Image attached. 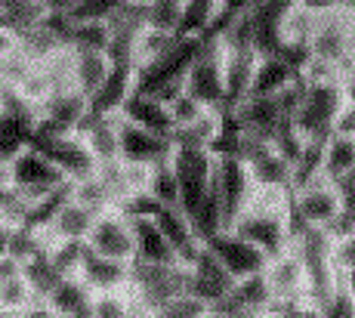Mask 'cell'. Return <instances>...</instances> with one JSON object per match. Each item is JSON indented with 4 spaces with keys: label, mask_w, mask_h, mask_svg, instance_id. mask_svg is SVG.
<instances>
[{
    "label": "cell",
    "mask_w": 355,
    "mask_h": 318,
    "mask_svg": "<svg viewBox=\"0 0 355 318\" xmlns=\"http://www.w3.org/2000/svg\"><path fill=\"white\" fill-rule=\"evenodd\" d=\"M189 288V266L186 263H146L133 260L130 263V281L127 290L136 303L139 318L155 312L167 300L186 294Z\"/></svg>",
    "instance_id": "6da1fadb"
},
{
    "label": "cell",
    "mask_w": 355,
    "mask_h": 318,
    "mask_svg": "<svg viewBox=\"0 0 355 318\" xmlns=\"http://www.w3.org/2000/svg\"><path fill=\"white\" fill-rule=\"evenodd\" d=\"M6 173H10V186H12V192H16V198L22 201L25 213H28L31 207H37L44 198H50L59 186L68 182L62 177V170L34 145L19 152L16 158L6 164Z\"/></svg>",
    "instance_id": "7a4b0ae2"
},
{
    "label": "cell",
    "mask_w": 355,
    "mask_h": 318,
    "mask_svg": "<svg viewBox=\"0 0 355 318\" xmlns=\"http://www.w3.org/2000/svg\"><path fill=\"white\" fill-rule=\"evenodd\" d=\"M223 59H226V46L220 37H201V50H198L195 62L189 65L186 78H182V90L195 96L207 108L226 105V78H223Z\"/></svg>",
    "instance_id": "3957f363"
},
{
    "label": "cell",
    "mask_w": 355,
    "mask_h": 318,
    "mask_svg": "<svg viewBox=\"0 0 355 318\" xmlns=\"http://www.w3.org/2000/svg\"><path fill=\"white\" fill-rule=\"evenodd\" d=\"M173 173L180 179V211L192 220L195 211L204 204L210 192V179H214V152L192 145H173L170 154Z\"/></svg>",
    "instance_id": "277c9868"
},
{
    "label": "cell",
    "mask_w": 355,
    "mask_h": 318,
    "mask_svg": "<svg viewBox=\"0 0 355 318\" xmlns=\"http://www.w3.org/2000/svg\"><path fill=\"white\" fill-rule=\"evenodd\" d=\"M343 84L334 87H306L300 90V103L293 112V127H297L300 139L312 142V139H327L331 136V124L337 108L343 105Z\"/></svg>",
    "instance_id": "5b68a950"
},
{
    "label": "cell",
    "mask_w": 355,
    "mask_h": 318,
    "mask_svg": "<svg viewBox=\"0 0 355 318\" xmlns=\"http://www.w3.org/2000/svg\"><path fill=\"white\" fill-rule=\"evenodd\" d=\"M343 213V195L337 192L327 177H315L306 186L293 188V204H291V222L312 229H331L337 216Z\"/></svg>",
    "instance_id": "8992f818"
},
{
    "label": "cell",
    "mask_w": 355,
    "mask_h": 318,
    "mask_svg": "<svg viewBox=\"0 0 355 318\" xmlns=\"http://www.w3.org/2000/svg\"><path fill=\"white\" fill-rule=\"evenodd\" d=\"M87 250L102 256V260H114V263L130 266V263L136 260L133 220H130L121 207H112V211L99 213L90 235H87Z\"/></svg>",
    "instance_id": "52a82bcc"
},
{
    "label": "cell",
    "mask_w": 355,
    "mask_h": 318,
    "mask_svg": "<svg viewBox=\"0 0 355 318\" xmlns=\"http://www.w3.org/2000/svg\"><path fill=\"white\" fill-rule=\"evenodd\" d=\"M250 186H254V179H250L248 164L241 158L214 154V179H210V188H214L216 201H220L223 229H232V222L241 216L244 204H248Z\"/></svg>",
    "instance_id": "ba28073f"
},
{
    "label": "cell",
    "mask_w": 355,
    "mask_h": 318,
    "mask_svg": "<svg viewBox=\"0 0 355 318\" xmlns=\"http://www.w3.org/2000/svg\"><path fill=\"white\" fill-rule=\"evenodd\" d=\"M198 50H201V37H180L173 44V50L164 53L161 59H155L146 69H136L133 78V93H146V96H155L158 90L170 84H182L189 65L195 62Z\"/></svg>",
    "instance_id": "9c48e42d"
},
{
    "label": "cell",
    "mask_w": 355,
    "mask_h": 318,
    "mask_svg": "<svg viewBox=\"0 0 355 318\" xmlns=\"http://www.w3.org/2000/svg\"><path fill=\"white\" fill-rule=\"evenodd\" d=\"M31 145L37 152H44L62 170L68 182L96 173V158L90 154V148L84 145V139L78 133H71V136H37V133H31Z\"/></svg>",
    "instance_id": "30bf717a"
},
{
    "label": "cell",
    "mask_w": 355,
    "mask_h": 318,
    "mask_svg": "<svg viewBox=\"0 0 355 318\" xmlns=\"http://www.w3.org/2000/svg\"><path fill=\"white\" fill-rule=\"evenodd\" d=\"M204 247H207L210 254H214L216 260L229 269L235 281L248 279V275H259L266 269V263H269V256H266L257 245L244 241L241 235L229 232V229H223V232H216L214 238H207L204 241Z\"/></svg>",
    "instance_id": "8fae6325"
},
{
    "label": "cell",
    "mask_w": 355,
    "mask_h": 318,
    "mask_svg": "<svg viewBox=\"0 0 355 318\" xmlns=\"http://www.w3.org/2000/svg\"><path fill=\"white\" fill-rule=\"evenodd\" d=\"M232 121H235V127L241 133H248V136H259V139H275L278 127L284 124V121H291V114L284 112L282 99L278 96H248L241 105L232 108Z\"/></svg>",
    "instance_id": "7c38bea8"
},
{
    "label": "cell",
    "mask_w": 355,
    "mask_h": 318,
    "mask_svg": "<svg viewBox=\"0 0 355 318\" xmlns=\"http://www.w3.org/2000/svg\"><path fill=\"white\" fill-rule=\"evenodd\" d=\"M288 0H257L244 19H248V28H250V46L259 53V56H275L282 50L284 37V16H288Z\"/></svg>",
    "instance_id": "4fadbf2b"
},
{
    "label": "cell",
    "mask_w": 355,
    "mask_h": 318,
    "mask_svg": "<svg viewBox=\"0 0 355 318\" xmlns=\"http://www.w3.org/2000/svg\"><path fill=\"white\" fill-rule=\"evenodd\" d=\"M229 232L241 235L244 241L257 245L266 256H278L291 247V220H278V216H266L254 211H241L235 222H232Z\"/></svg>",
    "instance_id": "5bb4252c"
},
{
    "label": "cell",
    "mask_w": 355,
    "mask_h": 318,
    "mask_svg": "<svg viewBox=\"0 0 355 318\" xmlns=\"http://www.w3.org/2000/svg\"><path fill=\"white\" fill-rule=\"evenodd\" d=\"M232 288H235L232 272L201 245L198 254L189 260V288H186V294H192V297H198V300L207 303V306H214V303L220 300V297H226Z\"/></svg>",
    "instance_id": "9a60e30c"
},
{
    "label": "cell",
    "mask_w": 355,
    "mask_h": 318,
    "mask_svg": "<svg viewBox=\"0 0 355 318\" xmlns=\"http://www.w3.org/2000/svg\"><path fill=\"white\" fill-rule=\"evenodd\" d=\"M266 281L272 288L275 303H297V300H309V288H306V269L303 260L297 256V250L288 247L284 254L272 256L263 269Z\"/></svg>",
    "instance_id": "2e32d148"
},
{
    "label": "cell",
    "mask_w": 355,
    "mask_h": 318,
    "mask_svg": "<svg viewBox=\"0 0 355 318\" xmlns=\"http://www.w3.org/2000/svg\"><path fill=\"white\" fill-rule=\"evenodd\" d=\"M170 154H173V139L170 136L148 133L121 118V161L158 167V164H167Z\"/></svg>",
    "instance_id": "e0dca14e"
},
{
    "label": "cell",
    "mask_w": 355,
    "mask_h": 318,
    "mask_svg": "<svg viewBox=\"0 0 355 318\" xmlns=\"http://www.w3.org/2000/svg\"><path fill=\"white\" fill-rule=\"evenodd\" d=\"M226 46V44H223ZM259 65V53L250 46H226V59H223V78H226V105L223 112H232L250 96L254 87V74Z\"/></svg>",
    "instance_id": "ac0fdd59"
},
{
    "label": "cell",
    "mask_w": 355,
    "mask_h": 318,
    "mask_svg": "<svg viewBox=\"0 0 355 318\" xmlns=\"http://www.w3.org/2000/svg\"><path fill=\"white\" fill-rule=\"evenodd\" d=\"M229 22L220 0H182L176 37H220Z\"/></svg>",
    "instance_id": "d6986e66"
},
{
    "label": "cell",
    "mask_w": 355,
    "mask_h": 318,
    "mask_svg": "<svg viewBox=\"0 0 355 318\" xmlns=\"http://www.w3.org/2000/svg\"><path fill=\"white\" fill-rule=\"evenodd\" d=\"M78 136L90 148L96 164H102V161H121V114L99 118V114L87 112V118L78 127Z\"/></svg>",
    "instance_id": "ffe728a7"
},
{
    "label": "cell",
    "mask_w": 355,
    "mask_h": 318,
    "mask_svg": "<svg viewBox=\"0 0 355 318\" xmlns=\"http://www.w3.org/2000/svg\"><path fill=\"white\" fill-rule=\"evenodd\" d=\"M121 118L130 121V124L142 127L148 133H158V136H170L173 139V118H170V108L158 103L155 96H146V93H130L127 103L121 105Z\"/></svg>",
    "instance_id": "44dd1931"
},
{
    "label": "cell",
    "mask_w": 355,
    "mask_h": 318,
    "mask_svg": "<svg viewBox=\"0 0 355 318\" xmlns=\"http://www.w3.org/2000/svg\"><path fill=\"white\" fill-rule=\"evenodd\" d=\"M93 222H96V213L68 198L65 204L53 213V220L46 222L44 229H46V235H50L53 245H59V241H84L87 245V235H90Z\"/></svg>",
    "instance_id": "7402d4cb"
},
{
    "label": "cell",
    "mask_w": 355,
    "mask_h": 318,
    "mask_svg": "<svg viewBox=\"0 0 355 318\" xmlns=\"http://www.w3.org/2000/svg\"><path fill=\"white\" fill-rule=\"evenodd\" d=\"M130 220H133V235H136V260L180 263L173 245H170L167 235L161 232V226L155 222V216H130Z\"/></svg>",
    "instance_id": "603a6c76"
},
{
    "label": "cell",
    "mask_w": 355,
    "mask_h": 318,
    "mask_svg": "<svg viewBox=\"0 0 355 318\" xmlns=\"http://www.w3.org/2000/svg\"><path fill=\"white\" fill-rule=\"evenodd\" d=\"M133 78L136 69L133 65H112V74L105 78L102 90L90 99V112L99 114V118H108V114H121V105L127 103V96L133 93Z\"/></svg>",
    "instance_id": "cb8c5ba5"
},
{
    "label": "cell",
    "mask_w": 355,
    "mask_h": 318,
    "mask_svg": "<svg viewBox=\"0 0 355 318\" xmlns=\"http://www.w3.org/2000/svg\"><path fill=\"white\" fill-rule=\"evenodd\" d=\"M112 65L114 62L108 53H74V71H71L74 90L90 103V99L102 90L105 78L112 74Z\"/></svg>",
    "instance_id": "d4e9b609"
},
{
    "label": "cell",
    "mask_w": 355,
    "mask_h": 318,
    "mask_svg": "<svg viewBox=\"0 0 355 318\" xmlns=\"http://www.w3.org/2000/svg\"><path fill=\"white\" fill-rule=\"evenodd\" d=\"M155 222L161 226V232L167 235V241L173 245L176 256H180V263H186L198 254V247H201V241L195 238L192 232V222H189V216L180 211V207H161L158 213H155Z\"/></svg>",
    "instance_id": "484cf974"
},
{
    "label": "cell",
    "mask_w": 355,
    "mask_h": 318,
    "mask_svg": "<svg viewBox=\"0 0 355 318\" xmlns=\"http://www.w3.org/2000/svg\"><path fill=\"white\" fill-rule=\"evenodd\" d=\"M90 303H93V290L80 275H68L56 284V290L50 294L46 306L53 309V315H62V318H80L84 312H90Z\"/></svg>",
    "instance_id": "4316f807"
},
{
    "label": "cell",
    "mask_w": 355,
    "mask_h": 318,
    "mask_svg": "<svg viewBox=\"0 0 355 318\" xmlns=\"http://www.w3.org/2000/svg\"><path fill=\"white\" fill-rule=\"evenodd\" d=\"M53 241L50 235H46V229H34V226H25V222H12L10 226V238H6V256L10 260H16L19 266H25V263L37 260V256L50 254Z\"/></svg>",
    "instance_id": "83f0119b"
},
{
    "label": "cell",
    "mask_w": 355,
    "mask_h": 318,
    "mask_svg": "<svg viewBox=\"0 0 355 318\" xmlns=\"http://www.w3.org/2000/svg\"><path fill=\"white\" fill-rule=\"evenodd\" d=\"M80 279L90 284L93 294H102V290H124L130 281V266L114 263V260H102V256L87 250L84 266H80Z\"/></svg>",
    "instance_id": "f1b7e54d"
},
{
    "label": "cell",
    "mask_w": 355,
    "mask_h": 318,
    "mask_svg": "<svg viewBox=\"0 0 355 318\" xmlns=\"http://www.w3.org/2000/svg\"><path fill=\"white\" fill-rule=\"evenodd\" d=\"M226 130V112L223 108H207L198 121H192L182 130H173V145H192V148H214V142Z\"/></svg>",
    "instance_id": "f546056e"
},
{
    "label": "cell",
    "mask_w": 355,
    "mask_h": 318,
    "mask_svg": "<svg viewBox=\"0 0 355 318\" xmlns=\"http://www.w3.org/2000/svg\"><path fill=\"white\" fill-rule=\"evenodd\" d=\"M291 84H297V71H293L282 56H259L250 96H278V93L288 90Z\"/></svg>",
    "instance_id": "4dcf8cb0"
},
{
    "label": "cell",
    "mask_w": 355,
    "mask_h": 318,
    "mask_svg": "<svg viewBox=\"0 0 355 318\" xmlns=\"http://www.w3.org/2000/svg\"><path fill=\"white\" fill-rule=\"evenodd\" d=\"M112 35L105 19H71L65 46L71 53H108Z\"/></svg>",
    "instance_id": "1f68e13d"
},
{
    "label": "cell",
    "mask_w": 355,
    "mask_h": 318,
    "mask_svg": "<svg viewBox=\"0 0 355 318\" xmlns=\"http://www.w3.org/2000/svg\"><path fill=\"white\" fill-rule=\"evenodd\" d=\"M176 31H167V28H155V25H146V28L136 35L133 40V69H146L152 65L155 59H161L164 53L173 50L176 44Z\"/></svg>",
    "instance_id": "d6a6232c"
},
{
    "label": "cell",
    "mask_w": 355,
    "mask_h": 318,
    "mask_svg": "<svg viewBox=\"0 0 355 318\" xmlns=\"http://www.w3.org/2000/svg\"><path fill=\"white\" fill-rule=\"evenodd\" d=\"M37 294H34V288L28 284V279H25L22 272L10 275L3 284H0V315L3 318H16L22 315L25 309L37 306Z\"/></svg>",
    "instance_id": "836d02e7"
},
{
    "label": "cell",
    "mask_w": 355,
    "mask_h": 318,
    "mask_svg": "<svg viewBox=\"0 0 355 318\" xmlns=\"http://www.w3.org/2000/svg\"><path fill=\"white\" fill-rule=\"evenodd\" d=\"M44 19H46L44 0H0V22L16 28L19 35L40 25Z\"/></svg>",
    "instance_id": "e575fe53"
},
{
    "label": "cell",
    "mask_w": 355,
    "mask_h": 318,
    "mask_svg": "<svg viewBox=\"0 0 355 318\" xmlns=\"http://www.w3.org/2000/svg\"><path fill=\"white\" fill-rule=\"evenodd\" d=\"M355 167V139H340L327 136L324 142V158H322V173L331 182H337L343 173Z\"/></svg>",
    "instance_id": "d590c367"
},
{
    "label": "cell",
    "mask_w": 355,
    "mask_h": 318,
    "mask_svg": "<svg viewBox=\"0 0 355 318\" xmlns=\"http://www.w3.org/2000/svg\"><path fill=\"white\" fill-rule=\"evenodd\" d=\"M71 201H78V204H84L87 211H93V213H105V211H112V207H118L114 204V198H112V192L105 188V182H102L96 173L93 177H84V179H74L71 182Z\"/></svg>",
    "instance_id": "8d00e7d4"
},
{
    "label": "cell",
    "mask_w": 355,
    "mask_h": 318,
    "mask_svg": "<svg viewBox=\"0 0 355 318\" xmlns=\"http://www.w3.org/2000/svg\"><path fill=\"white\" fill-rule=\"evenodd\" d=\"M90 315L93 318H139L136 312V303L130 297V290H102V294H93L90 303Z\"/></svg>",
    "instance_id": "74e56055"
},
{
    "label": "cell",
    "mask_w": 355,
    "mask_h": 318,
    "mask_svg": "<svg viewBox=\"0 0 355 318\" xmlns=\"http://www.w3.org/2000/svg\"><path fill=\"white\" fill-rule=\"evenodd\" d=\"M22 275L28 279V284L34 288V294H37V300H40V303L50 300V294L56 290V284L62 281L59 269L53 266L50 254L37 256V260H31V263H25V266H22Z\"/></svg>",
    "instance_id": "f35d334b"
},
{
    "label": "cell",
    "mask_w": 355,
    "mask_h": 318,
    "mask_svg": "<svg viewBox=\"0 0 355 318\" xmlns=\"http://www.w3.org/2000/svg\"><path fill=\"white\" fill-rule=\"evenodd\" d=\"M148 195L158 201L161 207H180V179L173 173V164L152 167V179H148Z\"/></svg>",
    "instance_id": "ab89813d"
},
{
    "label": "cell",
    "mask_w": 355,
    "mask_h": 318,
    "mask_svg": "<svg viewBox=\"0 0 355 318\" xmlns=\"http://www.w3.org/2000/svg\"><path fill=\"white\" fill-rule=\"evenodd\" d=\"M12 93H16L22 103H28L34 112H40V105L53 96V84H50V78H46V71L40 69V65H34V69L28 71V78H25Z\"/></svg>",
    "instance_id": "60d3db41"
},
{
    "label": "cell",
    "mask_w": 355,
    "mask_h": 318,
    "mask_svg": "<svg viewBox=\"0 0 355 318\" xmlns=\"http://www.w3.org/2000/svg\"><path fill=\"white\" fill-rule=\"evenodd\" d=\"M84 256H87L84 241H59V245L50 247V260H53V266L59 269L62 279H68V275H80Z\"/></svg>",
    "instance_id": "b9f144b4"
},
{
    "label": "cell",
    "mask_w": 355,
    "mask_h": 318,
    "mask_svg": "<svg viewBox=\"0 0 355 318\" xmlns=\"http://www.w3.org/2000/svg\"><path fill=\"white\" fill-rule=\"evenodd\" d=\"M204 312H210V306L204 300H198L192 294H180L173 300H167L164 306H158L155 312H148L146 318H201Z\"/></svg>",
    "instance_id": "7bdbcfd3"
},
{
    "label": "cell",
    "mask_w": 355,
    "mask_h": 318,
    "mask_svg": "<svg viewBox=\"0 0 355 318\" xmlns=\"http://www.w3.org/2000/svg\"><path fill=\"white\" fill-rule=\"evenodd\" d=\"M318 309H322V318H355V297L349 294V288L343 284V279H340V284L334 288V294L327 297Z\"/></svg>",
    "instance_id": "ee69618b"
},
{
    "label": "cell",
    "mask_w": 355,
    "mask_h": 318,
    "mask_svg": "<svg viewBox=\"0 0 355 318\" xmlns=\"http://www.w3.org/2000/svg\"><path fill=\"white\" fill-rule=\"evenodd\" d=\"M170 108V118H173V127L176 130H182V127H189L192 121H198L204 112H207V105H201L195 96H189L186 90L180 93V96L173 99V103L167 105Z\"/></svg>",
    "instance_id": "f6af8a7d"
},
{
    "label": "cell",
    "mask_w": 355,
    "mask_h": 318,
    "mask_svg": "<svg viewBox=\"0 0 355 318\" xmlns=\"http://www.w3.org/2000/svg\"><path fill=\"white\" fill-rule=\"evenodd\" d=\"M269 318H322V309L309 300H297V303H272Z\"/></svg>",
    "instance_id": "bcb514c9"
},
{
    "label": "cell",
    "mask_w": 355,
    "mask_h": 318,
    "mask_svg": "<svg viewBox=\"0 0 355 318\" xmlns=\"http://www.w3.org/2000/svg\"><path fill=\"white\" fill-rule=\"evenodd\" d=\"M331 136L355 139V103H349V99H343V105H340V108H337V114H334Z\"/></svg>",
    "instance_id": "7dc6e473"
},
{
    "label": "cell",
    "mask_w": 355,
    "mask_h": 318,
    "mask_svg": "<svg viewBox=\"0 0 355 318\" xmlns=\"http://www.w3.org/2000/svg\"><path fill=\"white\" fill-rule=\"evenodd\" d=\"M19 50H22V35H19L16 28H10V25L0 22V62L12 59Z\"/></svg>",
    "instance_id": "c3c4849f"
},
{
    "label": "cell",
    "mask_w": 355,
    "mask_h": 318,
    "mask_svg": "<svg viewBox=\"0 0 355 318\" xmlns=\"http://www.w3.org/2000/svg\"><path fill=\"white\" fill-rule=\"evenodd\" d=\"M334 263H337L340 272L355 269V235H349V238H343V241L334 245Z\"/></svg>",
    "instance_id": "681fc988"
},
{
    "label": "cell",
    "mask_w": 355,
    "mask_h": 318,
    "mask_svg": "<svg viewBox=\"0 0 355 318\" xmlns=\"http://www.w3.org/2000/svg\"><path fill=\"white\" fill-rule=\"evenodd\" d=\"M297 3L306 6L309 12H315V16H322V12H331V10L346 6V0H297Z\"/></svg>",
    "instance_id": "f907efd6"
},
{
    "label": "cell",
    "mask_w": 355,
    "mask_h": 318,
    "mask_svg": "<svg viewBox=\"0 0 355 318\" xmlns=\"http://www.w3.org/2000/svg\"><path fill=\"white\" fill-rule=\"evenodd\" d=\"M44 6H46V12H53V16H74L80 0H44Z\"/></svg>",
    "instance_id": "816d5d0a"
},
{
    "label": "cell",
    "mask_w": 355,
    "mask_h": 318,
    "mask_svg": "<svg viewBox=\"0 0 355 318\" xmlns=\"http://www.w3.org/2000/svg\"><path fill=\"white\" fill-rule=\"evenodd\" d=\"M334 186H337V192L343 195V201H355V167L349 173H343V177L334 182Z\"/></svg>",
    "instance_id": "f5cc1de1"
},
{
    "label": "cell",
    "mask_w": 355,
    "mask_h": 318,
    "mask_svg": "<svg viewBox=\"0 0 355 318\" xmlns=\"http://www.w3.org/2000/svg\"><path fill=\"white\" fill-rule=\"evenodd\" d=\"M223 3V12H226L229 19H235V16H241V12H248L250 6H254V0H220Z\"/></svg>",
    "instance_id": "db71d44e"
},
{
    "label": "cell",
    "mask_w": 355,
    "mask_h": 318,
    "mask_svg": "<svg viewBox=\"0 0 355 318\" xmlns=\"http://www.w3.org/2000/svg\"><path fill=\"white\" fill-rule=\"evenodd\" d=\"M16 272H22V266H19L16 260H10V256H0V284L10 279V275H16Z\"/></svg>",
    "instance_id": "11a10c76"
},
{
    "label": "cell",
    "mask_w": 355,
    "mask_h": 318,
    "mask_svg": "<svg viewBox=\"0 0 355 318\" xmlns=\"http://www.w3.org/2000/svg\"><path fill=\"white\" fill-rule=\"evenodd\" d=\"M16 318H56V315H53V309L46 306V303H37V306L25 309V312H22V315H16Z\"/></svg>",
    "instance_id": "9f6ffc18"
},
{
    "label": "cell",
    "mask_w": 355,
    "mask_h": 318,
    "mask_svg": "<svg viewBox=\"0 0 355 318\" xmlns=\"http://www.w3.org/2000/svg\"><path fill=\"white\" fill-rule=\"evenodd\" d=\"M12 222H0V256H6V238H10Z\"/></svg>",
    "instance_id": "6f0895ef"
},
{
    "label": "cell",
    "mask_w": 355,
    "mask_h": 318,
    "mask_svg": "<svg viewBox=\"0 0 355 318\" xmlns=\"http://www.w3.org/2000/svg\"><path fill=\"white\" fill-rule=\"evenodd\" d=\"M343 284L349 288V294L355 297V269H349V272H343Z\"/></svg>",
    "instance_id": "680465c9"
},
{
    "label": "cell",
    "mask_w": 355,
    "mask_h": 318,
    "mask_svg": "<svg viewBox=\"0 0 355 318\" xmlns=\"http://www.w3.org/2000/svg\"><path fill=\"white\" fill-rule=\"evenodd\" d=\"M3 103H6V87L0 84V112H3Z\"/></svg>",
    "instance_id": "91938a15"
},
{
    "label": "cell",
    "mask_w": 355,
    "mask_h": 318,
    "mask_svg": "<svg viewBox=\"0 0 355 318\" xmlns=\"http://www.w3.org/2000/svg\"><path fill=\"white\" fill-rule=\"evenodd\" d=\"M80 318H93V315H90V312H84V315H80Z\"/></svg>",
    "instance_id": "94428289"
},
{
    "label": "cell",
    "mask_w": 355,
    "mask_h": 318,
    "mask_svg": "<svg viewBox=\"0 0 355 318\" xmlns=\"http://www.w3.org/2000/svg\"><path fill=\"white\" fill-rule=\"evenodd\" d=\"M288 3H293V0H288Z\"/></svg>",
    "instance_id": "6125c7cd"
},
{
    "label": "cell",
    "mask_w": 355,
    "mask_h": 318,
    "mask_svg": "<svg viewBox=\"0 0 355 318\" xmlns=\"http://www.w3.org/2000/svg\"><path fill=\"white\" fill-rule=\"evenodd\" d=\"M56 318H62V315H56Z\"/></svg>",
    "instance_id": "be15d7a7"
},
{
    "label": "cell",
    "mask_w": 355,
    "mask_h": 318,
    "mask_svg": "<svg viewBox=\"0 0 355 318\" xmlns=\"http://www.w3.org/2000/svg\"><path fill=\"white\" fill-rule=\"evenodd\" d=\"M0 222H3V220H0Z\"/></svg>",
    "instance_id": "e7e4bbea"
},
{
    "label": "cell",
    "mask_w": 355,
    "mask_h": 318,
    "mask_svg": "<svg viewBox=\"0 0 355 318\" xmlns=\"http://www.w3.org/2000/svg\"><path fill=\"white\" fill-rule=\"evenodd\" d=\"M254 3H257V0H254Z\"/></svg>",
    "instance_id": "03108f58"
}]
</instances>
